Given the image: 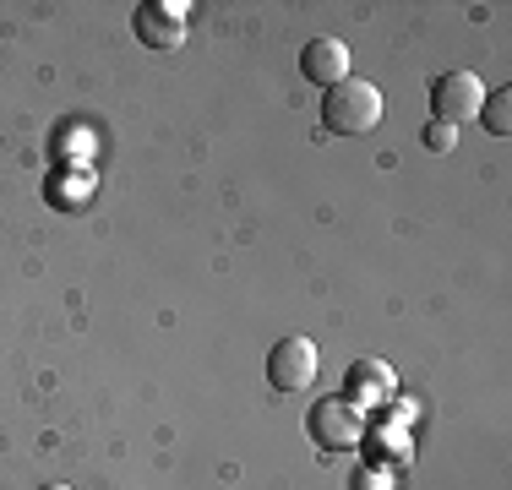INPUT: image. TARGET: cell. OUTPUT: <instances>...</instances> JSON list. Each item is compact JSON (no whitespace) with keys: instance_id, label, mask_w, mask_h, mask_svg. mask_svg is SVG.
<instances>
[{"instance_id":"cell-5","label":"cell","mask_w":512,"mask_h":490,"mask_svg":"<svg viewBox=\"0 0 512 490\" xmlns=\"http://www.w3.org/2000/svg\"><path fill=\"white\" fill-rule=\"evenodd\" d=\"M267 382L278 392H306L316 382V343L311 338H278L267 349Z\"/></svg>"},{"instance_id":"cell-10","label":"cell","mask_w":512,"mask_h":490,"mask_svg":"<svg viewBox=\"0 0 512 490\" xmlns=\"http://www.w3.org/2000/svg\"><path fill=\"white\" fill-rule=\"evenodd\" d=\"M60 186H71V191H55V202L60 207H77L82 196H93V175H66Z\"/></svg>"},{"instance_id":"cell-7","label":"cell","mask_w":512,"mask_h":490,"mask_svg":"<svg viewBox=\"0 0 512 490\" xmlns=\"http://www.w3.org/2000/svg\"><path fill=\"white\" fill-rule=\"evenodd\" d=\"M300 71L316 88H338L349 77V44L344 39H311L306 55H300Z\"/></svg>"},{"instance_id":"cell-2","label":"cell","mask_w":512,"mask_h":490,"mask_svg":"<svg viewBox=\"0 0 512 490\" xmlns=\"http://www.w3.org/2000/svg\"><path fill=\"white\" fill-rule=\"evenodd\" d=\"M306 436H311L322 452H355L360 441H365V414L344 398V392H338V398L311 403V414H306Z\"/></svg>"},{"instance_id":"cell-12","label":"cell","mask_w":512,"mask_h":490,"mask_svg":"<svg viewBox=\"0 0 512 490\" xmlns=\"http://www.w3.org/2000/svg\"><path fill=\"white\" fill-rule=\"evenodd\" d=\"M44 490H71V485H44Z\"/></svg>"},{"instance_id":"cell-4","label":"cell","mask_w":512,"mask_h":490,"mask_svg":"<svg viewBox=\"0 0 512 490\" xmlns=\"http://www.w3.org/2000/svg\"><path fill=\"white\" fill-rule=\"evenodd\" d=\"M485 104V82L474 77V71H442V77L431 82V120H447V126H463V120H474Z\"/></svg>"},{"instance_id":"cell-6","label":"cell","mask_w":512,"mask_h":490,"mask_svg":"<svg viewBox=\"0 0 512 490\" xmlns=\"http://www.w3.org/2000/svg\"><path fill=\"white\" fill-rule=\"evenodd\" d=\"M393 392H398V376H393V365H387V360H355V365H349L344 398L355 403L360 414L387 409V403H393Z\"/></svg>"},{"instance_id":"cell-11","label":"cell","mask_w":512,"mask_h":490,"mask_svg":"<svg viewBox=\"0 0 512 490\" xmlns=\"http://www.w3.org/2000/svg\"><path fill=\"white\" fill-rule=\"evenodd\" d=\"M93 158V131H66V158Z\"/></svg>"},{"instance_id":"cell-1","label":"cell","mask_w":512,"mask_h":490,"mask_svg":"<svg viewBox=\"0 0 512 490\" xmlns=\"http://www.w3.org/2000/svg\"><path fill=\"white\" fill-rule=\"evenodd\" d=\"M376 120H382V88H376V82H365L349 71L338 88H327L322 126L333 131V137H365V131H376Z\"/></svg>"},{"instance_id":"cell-8","label":"cell","mask_w":512,"mask_h":490,"mask_svg":"<svg viewBox=\"0 0 512 490\" xmlns=\"http://www.w3.org/2000/svg\"><path fill=\"white\" fill-rule=\"evenodd\" d=\"M474 120H480L491 137H507V131H512V93L507 88L502 93H485V104H480V115H474Z\"/></svg>"},{"instance_id":"cell-9","label":"cell","mask_w":512,"mask_h":490,"mask_svg":"<svg viewBox=\"0 0 512 490\" xmlns=\"http://www.w3.org/2000/svg\"><path fill=\"white\" fill-rule=\"evenodd\" d=\"M420 142L431 147V153H453V147H458V126H447V120H431Z\"/></svg>"},{"instance_id":"cell-3","label":"cell","mask_w":512,"mask_h":490,"mask_svg":"<svg viewBox=\"0 0 512 490\" xmlns=\"http://www.w3.org/2000/svg\"><path fill=\"white\" fill-rule=\"evenodd\" d=\"M186 0H142L137 17H131V33H137L142 49L153 55H169V49L186 44Z\"/></svg>"}]
</instances>
